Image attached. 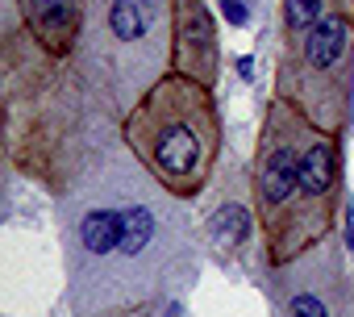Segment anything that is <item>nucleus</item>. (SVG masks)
I'll return each mask as SVG.
<instances>
[{
	"instance_id": "nucleus-1",
	"label": "nucleus",
	"mask_w": 354,
	"mask_h": 317,
	"mask_svg": "<svg viewBox=\"0 0 354 317\" xmlns=\"http://www.w3.org/2000/svg\"><path fill=\"white\" fill-rule=\"evenodd\" d=\"M254 217L267 263L288 267L325 242L342 209V142L271 96L254 146Z\"/></svg>"
},
{
	"instance_id": "nucleus-4",
	"label": "nucleus",
	"mask_w": 354,
	"mask_h": 317,
	"mask_svg": "<svg viewBox=\"0 0 354 317\" xmlns=\"http://www.w3.org/2000/svg\"><path fill=\"white\" fill-rule=\"evenodd\" d=\"M71 63L96 96L125 117L171 75V0H88L84 38Z\"/></svg>"
},
{
	"instance_id": "nucleus-9",
	"label": "nucleus",
	"mask_w": 354,
	"mask_h": 317,
	"mask_svg": "<svg viewBox=\"0 0 354 317\" xmlns=\"http://www.w3.org/2000/svg\"><path fill=\"white\" fill-rule=\"evenodd\" d=\"M329 13V0H283V42L308 34Z\"/></svg>"
},
{
	"instance_id": "nucleus-12",
	"label": "nucleus",
	"mask_w": 354,
	"mask_h": 317,
	"mask_svg": "<svg viewBox=\"0 0 354 317\" xmlns=\"http://www.w3.org/2000/svg\"><path fill=\"white\" fill-rule=\"evenodd\" d=\"M329 9H333V13H337L350 30H354V0H329Z\"/></svg>"
},
{
	"instance_id": "nucleus-6",
	"label": "nucleus",
	"mask_w": 354,
	"mask_h": 317,
	"mask_svg": "<svg viewBox=\"0 0 354 317\" xmlns=\"http://www.w3.org/2000/svg\"><path fill=\"white\" fill-rule=\"evenodd\" d=\"M350 26L329 9L308 34L279 46L275 96L300 109L325 134H342L354 100V46Z\"/></svg>"
},
{
	"instance_id": "nucleus-7",
	"label": "nucleus",
	"mask_w": 354,
	"mask_h": 317,
	"mask_svg": "<svg viewBox=\"0 0 354 317\" xmlns=\"http://www.w3.org/2000/svg\"><path fill=\"white\" fill-rule=\"evenodd\" d=\"M171 71L205 88L217 84L221 51H217V21L209 0H171Z\"/></svg>"
},
{
	"instance_id": "nucleus-10",
	"label": "nucleus",
	"mask_w": 354,
	"mask_h": 317,
	"mask_svg": "<svg viewBox=\"0 0 354 317\" xmlns=\"http://www.w3.org/2000/svg\"><path fill=\"white\" fill-rule=\"evenodd\" d=\"M288 313H292V317H329V309H325V305H321L313 292H300V296H292Z\"/></svg>"
},
{
	"instance_id": "nucleus-5",
	"label": "nucleus",
	"mask_w": 354,
	"mask_h": 317,
	"mask_svg": "<svg viewBox=\"0 0 354 317\" xmlns=\"http://www.w3.org/2000/svg\"><path fill=\"white\" fill-rule=\"evenodd\" d=\"M162 221L146 201H100L80 213L71 226V275L80 288V309L88 292H121L125 305L138 300L150 280L162 275L167 259L158 251Z\"/></svg>"
},
{
	"instance_id": "nucleus-3",
	"label": "nucleus",
	"mask_w": 354,
	"mask_h": 317,
	"mask_svg": "<svg viewBox=\"0 0 354 317\" xmlns=\"http://www.w3.org/2000/svg\"><path fill=\"white\" fill-rule=\"evenodd\" d=\"M121 142L171 201L201 197L221 150L213 88L171 71L121 117Z\"/></svg>"
},
{
	"instance_id": "nucleus-2",
	"label": "nucleus",
	"mask_w": 354,
	"mask_h": 317,
	"mask_svg": "<svg viewBox=\"0 0 354 317\" xmlns=\"http://www.w3.org/2000/svg\"><path fill=\"white\" fill-rule=\"evenodd\" d=\"M84 92H96L75 63L50 59L21 26L5 34V105H9V150L13 163L50 184H75L84 172L80 134Z\"/></svg>"
},
{
	"instance_id": "nucleus-8",
	"label": "nucleus",
	"mask_w": 354,
	"mask_h": 317,
	"mask_svg": "<svg viewBox=\"0 0 354 317\" xmlns=\"http://www.w3.org/2000/svg\"><path fill=\"white\" fill-rule=\"evenodd\" d=\"M17 26L50 55L71 63L84 38V17H88V0H13Z\"/></svg>"
},
{
	"instance_id": "nucleus-11",
	"label": "nucleus",
	"mask_w": 354,
	"mask_h": 317,
	"mask_svg": "<svg viewBox=\"0 0 354 317\" xmlns=\"http://www.w3.org/2000/svg\"><path fill=\"white\" fill-rule=\"evenodd\" d=\"M100 317H154V305L146 300V305H125V309H109V313H100Z\"/></svg>"
}]
</instances>
